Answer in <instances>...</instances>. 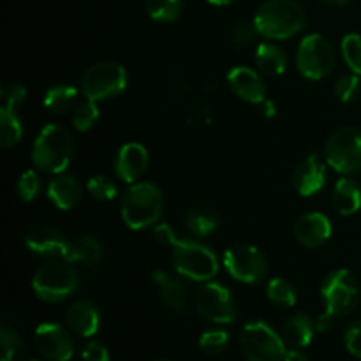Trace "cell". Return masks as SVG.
<instances>
[{"mask_svg":"<svg viewBox=\"0 0 361 361\" xmlns=\"http://www.w3.org/2000/svg\"><path fill=\"white\" fill-rule=\"evenodd\" d=\"M295 236L302 245L309 249L321 247L331 236L330 219L319 212H309L296 221Z\"/></svg>","mask_w":361,"mask_h":361,"instance_id":"18","label":"cell"},{"mask_svg":"<svg viewBox=\"0 0 361 361\" xmlns=\"http://www.w3.org/2000/svg\"><path fill=\"white\" fill-rule=\"evenodd\" d=\"M256 66L267 76H281L288 67V56L281 46L274 42H261L256 48Z\"/></svg>","mask_w":361,"mask_h":361,"instance_id":"24","label":"cell"},{"mask_svg":"<svg viewBox=\"0 0 361 361\" xmlns=\"http://www.w3.org/2000/svg\"><path fill=\"white\" fill-rule=\"evenodd\" d=\"M207 2L212 4V6L222 7V6H229V4H233L235 0H207Z\"/></svg>","mask_w":361,"mask_h":361,"instance_id":"47","label":"cell"},{"mask_svg":"<svg viewBox=\"0 0 361 361\" xmlns=\"http://www.w3.org/2000/svg\"><path fill=\"white\" fill-rule=\"evenodd\" d=\"M25 247L32 254L49 259H71L73 240L67 238L60 229L48 224H35L25 233Z\"/></svg>","mask_w":361,"mask_h":361,"instance_id":"13","label":"cell"},{"mask_svg":"<svg viewBox=\"0 0 361 361\" xmlns=\"http://www.w3.org/2000/svg\"><path fill=\"white\" fill-rule=\"evenodd\" d=\"M228 83L242 101L250 102V104H261L267 99V85L263 78L250 67H233L228 73Z\"/></svg>","mask_w":361,"mask_h":361,"instance_id":"17","label":"cell"},{"mask_svg":"<svg viewBox=\"0 0 361 361\" xmlns=\"http://www.w3.org/2000/svg\"><path fill=\"white\" fill-rule=\"evenodd\" d=\"M102 257H104V249L94 236H81V238L73 240V252H71L69 263L94 268L101 263Z\"/></svg>","mask_w":361,"mask_h":361,"instance_id":"25","label":"cell"},{"mask_svg":"<svg viewBox=\"0 0 361 361\" xmlns=\"http://www.w3.org/2000/svg\"><path fill=\"white\" fill-rule=\"evenodd\" d=\"M164 214V196L150 182H137L129 187L122 200V219L134 231L157 226Z\"/></svg>","mask_w":361,"mask_h":361,"instance_id":"2","label":"cell"},{"mask_svg":"<svg viewBox=\"0 0 361 361\" xmlns=\"http://www.w3.org/2000/svg\"><path fill=\"white\" fill-rule=\"evenodd\" d=\"M145 9L154 21L171 23L183 11V0H145Z\"/></svg>","mask_w":361,"mask_h":361,"instance_id":"30","label":"cell"},{"mask_svg":"<svg viewBox=\"0 0 361 361\" xmlns=\"http://www.w3.org/2000/svg\"><path fill=\"white\" fill-rule=\"evenodd\" d=\"M80 182L71 175H56L48 185V197L59 210H73L81 200Z\"/></svg>","mask_w":361,"mask_h":361,"instance_id":"21","label":"cell"},{"mask_svg":"<svg viewBox=\"0 0 361 361\" xmlns=\"http://www.w3.org/2000/svg\"><path fill=\"white\" fill-rule=\"evenodd\" d=\"M196 310L203 319L215 324H233L236 321V305L231 293L219 282H203L196 293Z\"/></svg>","mask_w":361,"mask_h":361,"instance_id":"11","label":"cell"},{"mask_svg":"<svg viewBox=\"0 0 361 361\" xmlns=\"http://www.w3.org/2000/svg\"><path fill=\"white\" fill-rule=\"evenodd\" d=\"M35 348L49 361H69L74 356V342L69 331L56 323H42L35 330Z\"/></svg>","mask_w":361,"mask_h":361,"instance_id":"14","label":"cell"},{"mask_svg":"<svg viewBox=\"0 0 361 361\" xmlns=\"http://www.w3.org/2000/svg\"><path fill=\"white\" fill-rule=\"evenodd\" d=\"M257 28L256 25L249 23V21H242V23L236 25L235 28H233L231 32V41L235 42L238 48H247V46H250L254 42V39L257 37Z\"/></svg>","mask_w":361,"mask_h":361,"instance_id":"38","label":"cell"},{"mask_svg":"<svg viewBox=\"0 0 361 361\" xmlns=\"http://www.w3.org/2000/svg\"><path fill=\"white\" fill-rule=\"evenodd\" d=\"M148 152L143 145L140 143H127L116 152L115 161H113V166H115V175L118 176L120 180L127 183H134L137 178L145 175L148 168Z\"/></svg>","mask_w":361,"mask_h":361,"instance_id":"16","label":"cell"},{"mask_svg":"<svg viewBox=\"0 0 361 361\" xmlns=\"http://www.w3.org/2000/svg\"><path fill=\"white\" fill-rule=\"evenodd\" d=\"M331 203L341 215H355L361 208V189L358 183L345 176L338 180L334 187Z\"/></svg>","mask_w":361,"mask_h":361,"instance_id":"23","label":"cell"},{"mask_svg":"<svg viewBox=\"0 0 361 361\" xmlns=\"http://www.w3.org/2000/svg\"><path fill=\"white\" fill-rule=\"evenodd\" d=\"M154 236L161 245L169 247L175 245V242L178 240V235L175 233V229L171 228L169 224H157L154 228Z\"/></svg>","mask_w":361,"mask_h":361,"instance_id":"42","label":"cell"},{"mask_svg":"<svg viewBox=\"0 0 361 361\" xmlns=\"http://www.w3.org/2000/svg\"><path fill=\"white\" fill-rule=\"evenodd\" d=\"M18 196L21 197L23 201H34L35 197L39 196V192H41V178H39V175L35 171H32V169H28V171H25L23 175L20 176V180H18Z\"/></svg>","mask_w":361,"mask_h":361,"instance_id":"37","label":"cell"},{"mask_svg":"<svg viewBox=\"0 0 361 361\" xmlns=\"http://www.w3.org/2000/svg\"><path fill=\"white\" fill-rule=\"evenodd\" d=\"M25 97H27V88L21 83H9L7 87H4L2 99L4 106H7V108L16 109L25 101Z\"/></svg>","mask_w":361,"mask_h":361,"instance_id":"39","label":"cell"},{"mask_svg":"<svg viewBox=\"0 0 361 361\" xmlns=\"http://www.w3.org/2000/svg\"><path fill=\"white\" fill-rule=\"evenodd\" d=\"M321 296L330 316H345L360 303V284L349 270H335L324 279Z\"/></svg>","mask_w":361,"mask_h":361,"instance_id":"10","label":"cell"},{"mask_svg":"<svg viewBox=\"0 0 361 361\" xmlns=\"http://www.w3.org/2000/svg\"><path fill=\"white\" fill-rule=\"evenodd\" d=\"M81 361H109V351L104 344L92 341L81 351Z\"/></svg>","mask_w":361,"mask_h":361,"instance_id":"41","label":"cell"},{"mask_svg":"<svg viewBox=\"0 0 361 361\" xmlns=\"http://www.w3.org/2000/svg\"><path fill=\"white\" fill-rule=\"evenodd\" d=\"M321 2L328 4V6H335V7H344V6H348V4L351 2V0H321Z\"/></svg>","mask_w":361,"mask_h":361,"instance_id":"46","label":"cell"},{"mask_svg":"<svg viewBox=\"0 0 361 361\" xmlns=\"http://www.w3.org/2000/svg\"><path fill=\"white\" fill-rule=\"evenodd\" d=\"M331 326H334V316H330L328 312L321 314L316 319V330L321 331V334H323V331H330Z\"/></svg>","mask_w":361,"mask_h":361,"instance_id":"43","label":"cell"},{"mask_svg":"<svg viewBox=\"0 0 361 361\" xmlns=\"http://www.w3.org/2000/svg\"><path fill=\"white\" fill-rule=\"evenodd\" d=\"M344 342L348 351L361 361V321H356L345 330Z\"/></svg>","mask_w":361,"mask_h":361,"instance_id":"40","label":"cell"},{"mask_svg":"<svg viewBox=\"0 0 361 361\" xmlns=\"http://www.w3.org/2000/svg\"><path fill=\"white\" fill-rule=\"evenodd\" d=\"M240 349L247 361H284L286 342L270 324L252 321L242 328Z\"/></svg>","mask_w":361,"mask_h":361,"instance_id":"6","label":"cell"},{"mask_svg":"<svg viewBox=\"0 0 361 361\" xmlns=\"http://www.w3.org/2000/svg\"><path fill=\"white\" fill-rule=\"evenodd\" d=\"M23 137V127H21L20 116L16 109L2 106L0 109V145L4 148H13Z\"/></svg>","mask_w":361,"mask_h":361,"instance_id":"26","label":"cell"},{"mask_svg":"<svg viewBox=\"0 0 361 361\" xmlns=\"http://www.w3.org/2000/svg\"><path fill=\"white\" fill-rule=\"evenodd\" d=\"M73 140L66 127L48 123L42 127L32 147V162L48 175H60L73 161Z\"/></svg>","mask_w":361,"mask_h":361,"instance_id":"3","label":"cell"},{"mask_svg":"<svg viewBox=\"0 0 361 361\" xmlns=\"http://www.w3.org/2000/svg\"><path fill=\"white\" fill-rule=\"evenodd\" d=\"M152 281L159 288L161 298L164 305L173 312H183L187 309V302H189V295H187V288L183 282L175 275L168 274L164 270H157L152 274Z\"/></svg>","mask_w":361,"mask_h":361,"instance_id":"20","label":"cell"},{"mask_svg":"<svg viewBox=\"0 0 361 361\" xmlns=\"http://www.w3.org/2000/svg\"><path fill=\"white\" fill-rule=\"evenodd\" d=\"M261 111H263V115L267 116V118H274L275 115H277V108H275V102L270 101V99H264L263 102H261Z\"/></svg>","mask_w":361,"mask_h":361,"instance_id":"45","label":"cell"},{"mask_svg":"<svg viewBox=\"0 0 361 361\" xmlns=\"http://www.w3.org/2000/svg\"><path fill=\"white\" fill-rule=\"evenodd\" d=\"M87 190L95 201H111L116 196V185L104 175L92 176L87 182Z\"/></svg>","mask_w":361,"mask_h":361,"instance_id":"35","label":"cell"},{"mask_svg":"<svg viewBox=\"0 0 361 361\" xmlns=\"http://www.w3.org/2000/svg\"><path fill=\"white\" fill-rule=\"evenodd\" d=\"M284 361H310V360L302 349H289V351L286 353Z\"/></svg>","mask_w":361,"mask_h":361,"instance_id":"44","label":"cell"},{"mask_svg":"<svg viewBox=\"0 0 361 361\" xmlns=\"http://www.w3.org/2000/svg\"><path fill=\"white\" fill-rule=\"evenodd\" d=\"M360 88H361L360 76L358 74L351 73V74H344V76L338 78V81L335 83L334 90H335V95H337L338 101L351 102L358 97Z\"/></svg>","mask_w":361,"mask_h":361,"instance_id":"36","label":"cell"},{"mask_svg":"<svg viewBox=\"0 0 361 361\" xmlns=\"http://www.w3.org/2000/svg\"><path fill=\"white\" fill-rule=\"evenodd\" d=\"M224 267L235 281L243 284H257L268 271L264 254L257 247L247 243H238L226 250Z\"/></svg>","mask_w":361,"mask_h":361,"instance_id":"12","label":"cell"},{"mask_svg":"<svg viewBox=\"0 0 361 361\" xmlns=\"http://www.w3.org/2000/svg\"><path fill=\"white\" fill-rule=\"evenodd\" d=\"M326 183V166L317 154H310L296 166L293 173V185L303 197H310L319 192Z\"/></svg>","mask_w":361,"mask_h":361,"instance_id":"15","label":"cell"},{"mask_svg":"<svg viewBox=\"0 0 361 361\" xmlns=\"http://www.w3.org/2000/svg\"><path fill=\"white\" fill-rule=\"evenodd\" d=\"M173 249V267L180 277L194 282H208L217 275L219 259L210 247L196 240L178 238Z\"/></svg>","mask_w":361,"mask_h":361,"instance_id":"5","label":"cell"},{"mask_svg":"<svg viewBox=\"0 0 361 361\" xmlns=\"http://www.w3.org/2000/svg\"><path fill=\"white\" fill-rule=\"evenodd\" d=\"M316 321L307 314H295L282 326V338L291 349H303L310 345L316 334Z\"/></svg>","mask_w":361,"mask_h":361,"instance_id":"22","label":"cell"},{"mask_svg":"<svg viewBox=\"0 0 361 361\" xmlns=\"http://www.w3.org/2000/svg\"><path fill=\"white\" fill-rule=\"evenodd\" d=\"M80 284V275L73 263L66 259H53L42 264L32 279V289L42 302L59 303L74 295Z\"/></svg>","mask_w":361,"mask_h":361,"instance_id":"4","label":"cell"},{"mask_svg":"<svg viewBox=\"0 0 361 361\" xmlns=\"http://www.w3.org/2000/svg\"><path fill=\"white\" fill-rule=\"evenodd\" d=\"M229 335L226 330L221 328H215V330H207L200 337V348L201 351L207 353V355L215 356L221 355L226 348H228Z\"/></svg>","mask_w":361,"mask_h":361,"instance_id":"34","label":"cell"},{"mask_svg":"<svg viewBox=\"0 0 361 361\" xmlns=\"http://www.w3.org/2000/svg\"><path fill=\"white\" fill-rule=\"evenodd\" d=\"M324 157L328 166L341 175H353L361 169V130L342 127L326 141Z\"/></svg>","mask_w":361,"mask_h":361,"instance_id":"9","label":"cell"},{"mask_svg":"<svg viewBox=\"0 0 361 361\" xmlns=\"http://www.w3.org/2000/svg\"><path fill=\"white\" fill-rule=\"evenodd\" d=\"M337 55L331 42L321 34H310L300 41L296 67L307 80H323L334 71Z\"/></svg>","mask_w":361,"mask_h":361,"instance_id":"8","label":"cell"},{"mask_svg":"<svg viewBox=\"0 0 361 361\" xmlns=\"http://www.w3.org/2000/svg\"><path fill=\"white\" fill-rule=\"evenodd\" d=\"M127 87V71L122 63L102 60L85 71L81 78V92L95 102L106 101L122 94Z\"/></svg>","mask_w":361,"mask_h":361,"instance_id":"7","label":"cell"},{"mask_svg":"<svg viewBox=\"0 0 361 361\" xmlns=\"http://www.w3.org/2000/svg\"><path fill=\"white\" fill-rule=\"evenodd\" d=\"M99 118V108L95 101L87 99L85 102L78 104L73 111V126L76 127L80 133H87L95 126Z\"/></svg>","mask_w":361,"mask_h":361,"instance_id":"33","label":"cell"},{"mask_svg":"<svg viewBox=\"0 0 361 361\" xmlns=\"http://www.w3.org/2000/svg\"><path fill=\"white\" fill-rule=\"evenodd\" d=\"M67 328L73 331L74 335L83 338L94 337L101 328V312L97 307L88 300H80L74 302L73 305L67 309L66 314Z\"/></svg>","mask_w":361,"mask_h":361,"instance_id":"19","label":"cell"},{"mask_svg":"<svg viewBox=\"0 0 361 361\" xmlns=\"http://www.w3.org/2000/svg\"><path fill=\"white\" fill-rule=\"evenodd\" d=\"M0 348H2L0 361H27L25 360L23 341L7 324H2V328H0Z\"/></svg>","mask_w":361,"mask_h":361,"instance_id":"31","label":"cell"},{"mask_svg":"<svg viewBox=\"0 0 361 361\" xmlns=\"http://www.w3.org/2000/svg\"><path fill=\"white\" fill-rule=\"evenodd\" d=\"M267 296L275 307H281V309H291L298 300L295 286L282 277H275L268 282Z\"/></svg>","mask_w":361,"mask_h":361,"instance_id":"29","label":"cell"},{"mask_svg":"<svg viewBox=\"0 0 361 361\" xmlns=\"http://www.w3.org/2000/svg\"><path fill=\"white\" fill-rule=\"evenodd\" d=\"M187 229L196 236H208L219 228V215L212 208L197 207L187 214Z\"/></svg>","mask_w":361,"mask_h":361,"instance_id":"28","label":"cell"},{"mask_svg":"<svg viewBox=\"0 0 361 361\" xmlns=\"http://www.w3.org/2000/svg\"><path fill=\"white\" fill-rule=\"evenodd\" d=\"M341 51L349 69L355 74H358V76H361V34L353 32V34L345 35V37L342 39Z\"/></svg>","mask_w":361,"mask_h":361,"instance_id":"32","label":"cell"},{"mask_svg":"<svg viewBox=\"0 0 361 361\" xmlns=\"http://www.w3.org/2000/svg\"><path fill=\"white\" fill-rule=\"evenodd\" d=\"M28 361H39V360H28Z\"/></svg>","mask_w":361,"mask_h":361,"instance_id":"48","label":"cell"},{"mask_svg":"<svg viewBox=\"0 0 361 361\" xmlns=\"http://www.w3.org/2000/svg\"><path fill=\"white\" fill-rule=\"evenodd\" d=\"M157 361H168V360H157Z\"/></svg>","mask_w":361,"mask_h":361,"instance_id":"49","label":"cell"},{"mask_svg":"<svg viewBox=\"0 0 361 361\" xmlns=\"http://www.w3.org/2000/svg\"><path fill=\"white\" fill-rule=\"evenodd\" d=\"M305 9L298 0H264L254 16L257 34L270 41H284L305 27Z\"/></svg>","mask_w":361,"mask_h":361,"instance_id":"1","label":"cell"},{"mask_svg":"<svg viewBox=\"0 0 361 361\" xmlns=\"http://www.w3.org/2000/svg\"><path fill=\"white\" fill-rule=\"evenodd\" d=\"M78 90L71 85H55L44 95V106L53 113H67L76 106Z\"/></svg>","mask_w":361,"mask_h":361,"instance_id":"27","label":"cell"}]
</instances>
